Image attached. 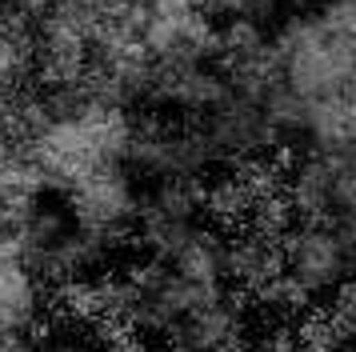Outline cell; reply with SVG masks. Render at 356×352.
I'll return each mask as SVG.
<instances>
[{"label": "cell", "instance_id": "6da1fadb", "mask_svg": "<svg viewBox=\"0 0 356 352\" xmlns=\"http://www.w3.org/2000/svg\"><path fill=\"white\" fill-rule=\"evenodd\" d=\"M312 4H356V0H312Z\"/></svg>", "mask_w": 356, "mask_h": 352}]
</instances>
